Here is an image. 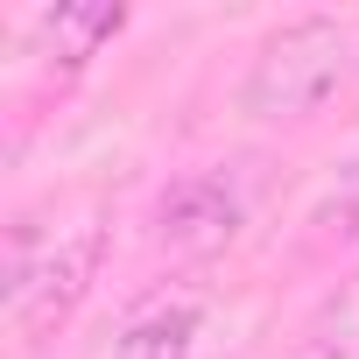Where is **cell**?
Segmentation results:
<instances>
[{"label":"cell","mask_w":359,"mask_h":359,"mask_svg":"<svg viewBox=\"0 0 359 359\" xmlns=\"http://www.w3.org/2000/svg\"><path fill=\"white\" fill-rule=\"evenodd\" d=\"M345 64H352L345 22H338V15H296V22H282V29L254 50V64H247V78H240V113L261 120V127L310 120V113L338 92Z\"/></svg>","instance_id":"6da1fadb"},{"label":"cell","mask_w":359,"mask_h":359,"mask_svg":"<svg viewBox=\"0 0 359 359\" xmlns=\"http://www.w3.org/2000/svg\"><path fill=\"white\" fill-rule=\"evenodd\" d=\"M106 261V226L85 219L71 233H36V219H15L8 233V317L29 345H43L57 324H71V310L92 296Z\"/></svg>","instance_id":"7a4b0ae2"},{"label":"cell","mask_w":359,"mask_h":359,"mask_svg":"<svg viewBox=\"0 0 359 359\" xmlns=\"http://www.w3.org/2000/svg\"><path fill=\"white\" fill-rule=\"evenodd\" d=\"M247 226V198L226 169H191L155 198V247L169 261H212L240 240Z\"/></svg>","instance_id":"3957f363"},{"label":"cell","mask_w":359,"mask_h":359,"mask_svg":"<svg viewBox=\"0 0 359 359\" xmlns=\"http://www.w3.org/2000/svg\"><path fill=\"white\" fill-rule=\"evenodd\" d=\"M198 331H205V303L184 296V289H176V296L162 289V296H148L120 324V359H191Z\"/></svg>","instance_id":"277c9868"},{"label":"cell","mask_w":359,"mask_h":359,"mask_svg":"<svg viewBox=\"0 0 359 359\" xmlns=\"http://www.w3.org/2000/svg\"><path fill=\"white\" fill-rule=\"evenodd\" d=\"M120 29H127V8H120V0H64V8H50V15L36 22L43 50H50L64 71L92 64V57H99Z\"/></svg>","instance_id":"5b68a950"},{"label":"cell","mask_w":359,"mask_h":359,"mask_svg":"<svg viewBox=\"0 0 359 359\" xmlns=\"http://www.w3.org/2000/svg\"><path fill=\"white\" fill-rule=\"evenodd\" d=\"M303 359H359V275L324 296V310L303 331Z\"/></svg>","instance_id":"8992f818"},{"label":"cell","mask_w":359,"mask_h":359,"mask_svg":"<svg viewBox=\"0 0 359 359\" xmlns=\"http://www.w3.org/2000/svg\"><path fill=\"white\" fill-rule=\"evenodd\" d=\"M310 240H317V247H345V240H359V162H345L338 184L317 198V212H310Z\"/></svg>","instance_id":"52a82bcc"}]
</instances>
